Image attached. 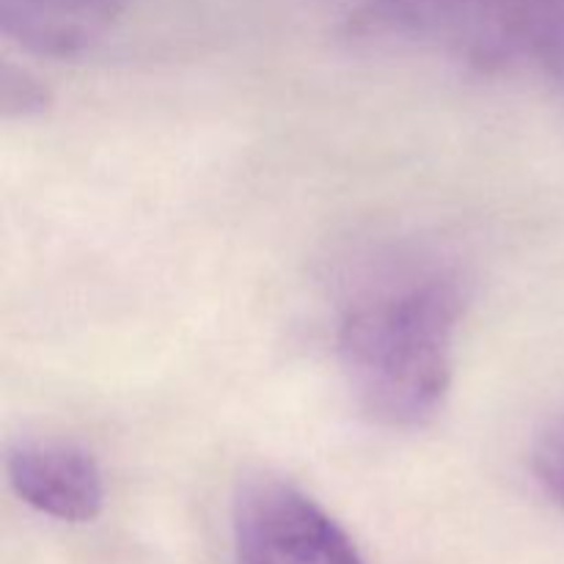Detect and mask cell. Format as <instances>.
I'll use <instances>...</instances> for the list:
<instances>
[{
	"mask_svg": "<svg viewBox=\"0 0 564 564\" xmlns=\"http://www.w3.org/2000/svg\"><path fill=\"white\" fill-rule=\"evenodd\" d=\"M460 284L449 273L397 279L364 292L336 328V356L356 405L386 427H419L444 405L460 328Z\"/></svg>",
	"mask_w": 564,
	"mask_h": 564,
	"instance_id": "6da1fadb",
	"label": "cell"
},
{
	"mask_svg": "<svg viewBox=\"0 0 564 564\" xmlns=\"http://www.w3.org/2000/svg\"><path fill=\"white\" fill-rule=\"evenodd\" d=\"M564 20V0H375L356 33L444 53L474 69L540 64Z\"/></svg>",
	"mask_w": 564,
	"mask_h": 564,
	"instance_id": "7a4b0ae2",
	"label": "cell"
},
{
	"mask_svg": "<svg viewBox=\"0 0 564 564\" xmlns=\"http://www.w3.org/2000/svg\"><path fill=\"white\" fill-rule=\"evenodd\" d=\"M231 529L237 564H367L312 496L279 477L242 482Z\"/></svg>",
	"mask_w": 564,
	"mask_h": 564,
	"instance_id": "3957f363",
	"label": "cell"
},
{
	"mask_svg": "<svg viewBox=\"0 0 564 564\" xmlns=\"http://www.w3.org/2000/svg\"><path fill=\"white\" fill-rule=\"evenodd\" d=\"M17 499L64 523H88L102 512L105 482L97 460L66 441H20L6 455Z\"/></svg>",
	"mask_w": 564,
	"mask_h": 564,
	"instance_id": "277c9868",
	"label": "cell"
},
{
	"mask_svg": "<svg viewBox=\"0 0 564 564\" xmlns=\"http://www.w3.org/2000/svg\"><path fill=\"white\" fill-rule=\"evenodd\" d=\"M127 0H0L3 31L53 58L80 55L113 25Z\"/></svg>",
	"mask_w": 564,
	"mask_h": 564,
	"instance_id": "5b68a950",
	"label": "cell"
},
{
	"mask_svg": "<svg viewBox=\"0 0 564 564\" xmlns=\"http://www.w3.org/2000/svg\"><path fill=\"white\" fill-rule=\"evenodd\" d=\"M532 468L545 494L564 507V416L545 424L532 446Z\"/></svg>",
	"mask_w": 564,
	"mask_h": 564,
	"instance_id": "8992f818",
	"label": "cell"
},
{
	"mask_svg": "<svg viewBox=\"0 0 564 564\" xmlns=\"http://www.w3.org/2000/svg\"><path fill=\"white\" fill-rule=\"evenodd\" d=\"M50 94L31 72H20L6 66L3 77H0V105H3V113L17 116V119H28V116H36L47 108Z\"/></svg>",
	"mask_w": 564,
	"mask_h": 564,
	"instance_id": "52a82bcc",
	"label": "cell"
},
{
	"mask_svg": "<svg viewBox=\"0 0 564 564\" xmlns=\"http://www.w3.org/2000/svg\"><path fill=\"white\" fill-rule=\"evenodd\" d=\"M540 66L549 72L551 80H556L564 88V22H562L560 31H556L554 42L549 44V53L543 55Z\"/></svg>",
	"mask_w": 564,
	"mask_h": 564,
	"instance_id": "ba28073f",
	"label": "cell"
}]
</instances>
